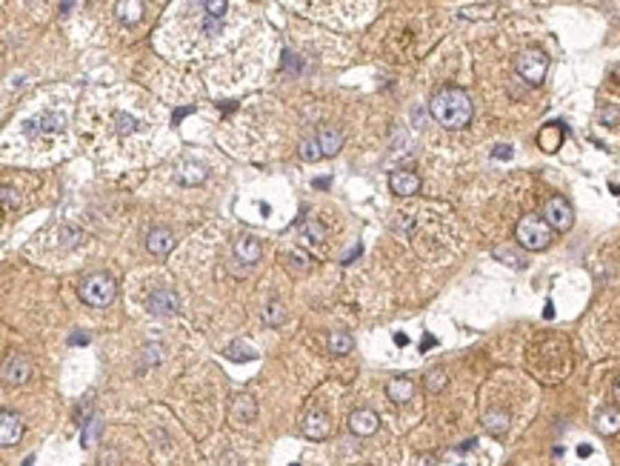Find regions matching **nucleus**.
<instances>
[{"mask_svg":"<svg viewBox=\"0 0 620 466\" xmlns=\"http://www.w3.org/2000/svg\"><path fill=\"white\" fill-rule=\"evenodd\" d=\"M429 112L440 126H446V129H463V126H469V120H472L475 106H472V97H469L463 89L443 86L432 95Z\"/></svg>","mask_w":620,"mask_h":466,"instance_id":"f257e3e1","label":"nucleus"},{"mask_svg":"<svg viewBox=\"0 0 620 466\" xmlns=\"http://www.w3.org/2000/svg\"><path fill=\"white\" fill-rule=\"evenodd\" d=\"M115 295H118V283H115L112 274H106V272H95V274H89V278H83V283H80L83 304H89L95 309L109 306L115 301Z\"/></svg>","mask_w":620,"mask_h":466,"instance_id":"f03ea898","label":"nucleus"},{"mask_svg":"<svg viewBox=\"0 0 620 466\" xmlns=\"http://www.w3.org/2000/svg\"><path fill=\"white\" fill-rule=\"evenodd\" d=\"M515 238L526 252H541L552 243V226L538 215H526V218L518 221Z\"/></svg>","mask_w":620,"mask_h":466,"instance_id":"7ed1b4c3","label":"nucleus"},{"mask_svg":"<svg viewBox=\"0 0 620 466\" xmlns=\"http://www.w3.org/2000/svg\"><path fill=\"white\" fill-rule=\"evenodd\" d=\"M515 69L529 86H541V83L546 80V72H549V55L538 46H529L518 55Z\"/></svg>","mask_w":620,"mask_h":466,"instance_id":"20e7f679","label":"nucleus"},{"mask_svg":"<svg viewBox=\"0 0 620 466\" xmlns=\"http://www.w3.org/2000/svg\"><path fill=\"white\" fill-rule=\"evenodd\" d=\"M543 221L554 229V232H569L574 223V212L569 206V201L563 198H549L543 206Z\"/></svg>","mask_w":620,"mask_h":466,"instance_id":"39448f33","label":"nucleus"},{"mask_svg":"<svg viewBox=\"0 0 620 466\" xmlns=\"http://www.w3.org/2000/svg\"><path fill=\"white\" fill-rule=\"evenodd\" d=\"M35 375V366L26 355H9V361L3 364V380L6 384H26V380Z\"/></svg>","mask_w":620,"mask_h":466,"instance_id":"423d86ee","label":"nucleus"},{"mask_svg":"<svg viewBox=\"0 0 620 466\" xmlns=\"http://www.w3.org/2000/svg\"><path fill=\"white\" fill-rule=\"evenodd\" d=\"M389 189H392L395 195H400V198H412V195L420 192V178L415 172H406V169H400V172H392Z\"/></svg>","mask_w":620,"mask_h":466,"instance_id":"0eeeda50","label":"nucleus"},{"mask_svg":"<svg viewBox=\"0 0 620 466\" xmlns=\"http://www.w3.org/2000/svg\"><path fill=\"white\" fill-rule=\"evenodd\" d=\"M377 427H380V418H377L372 409H357V412L349 415V429H352L355 435H360V438L375 435Z\"/></svg>","mask_w":620,"mask_h":466,"instance_id":"6e6552de","label":"nucleus"},{"mask_svg":"<svg viewBox=\"0 0 620 466\" xmlns=\"http://www.w3.org/2000/svg\"><path fill=\"white\" fill-rule=\"evenodd\" d=\"M20 438H24V420L15 412H3L0 415V443H3V447H15Z\"/></svg>","mask_w":620,"mask_h":466,"instance_id":"1a4fd4ad","label":"nucleus"},{"mask_svg":"<svg viewBox=\"0 0 620 466\" xmlns=\"http://www.w3.org/2000/svg\"><path fill=\"white\" fill-rule=\"evenodd\" d=\"M178 295L172 289H158L152 292V298H149V312L152 315H172L178 312Z\"/></svg>","mask_w":620,"mask_h":466,"instance_id":"9d476101","label":"nucleus"},{"mask_svg":"<svg viewBox=\"0 0 620 466\" xmlns=\"http://www.w3.org/2000/svg\"><path fill=\"white\" fill-rule=\"evenodd\" d=\"M314 138L320 143V152H323V158H335L340 152V146H344V135H340L335 126H320Z\"/></svg>","mask_w":620,"mask_h":466,"instance_id":"9b49d317","label":"nucleus"},{"mask_svg":"<svg viewBox=\"0 0 620 466\" xmlns=\"http://www.w3.org/2000/svg\"><path fill=\"white\" fill-rule=\"evenodd\" d=\"M329 432H332V427H329V418L323 412H309L303 418V435L306 438L323 440V438H329Z\"/></svg>","mask_w":620,"mask_h":466,"instance_id":"f8f14e48","label":"nucleus"},{"mask_svg":"<svg viewBox=\"0 0 620 466\" xmlns=\"http://www.w3.org/2000/svg\"><path fill=\"white\" fill-rule=\"evenodd\" d=\"M229 415H232L234 423H249V420H254V415H258V404H254L252 395H234Z\"/></svg>","mask_w":620,"mask_h":466,"instance_id":"ddd939ff","label":"nucleus"},{"mask_svg":"<svg viewBox=\"0 0 620 466\" xmlns=\"http://www.w3.org/2000/svg\"><path fill=\"white\" fill-rule=\"evenodd\" d=\"M175 246V235L169 229H152L146 238V249L152 252V255H169Z\"/></svg>","mask_w":620,"mask_h":466,"instance_id":"4468645a","label":"nucleus"},{"mask_svg":"<svg viewBox=\"0 0 620 466\" xmlns=\"http://www.w3.org/2000/svg\"><path fill=\"white\" fill-rule=\"evenodd\" d=\"M261 252H263L261 249V241L252 238V235L234 241V255H238V261H243V263H258L261 261Z\"/></svg>","mask_w":620,"mask_h":466,"instance_id":"2eb2a0df","label":"nucleus"},{"mask_svg":"<svg viewBox=\"0 0 620 466\" xmlns=\"http://www.w3.org/2000/svg\"><path fill=\"white\" fill-rule=\"evenodd\" d=\"M386 395L395 404H406V400H412V395H415V384L409 378H392L386 384Z\"/></svg>","mask_w":620,"mask_h":466,"instance_id":"dca6fc26","label":"nucleus"},{"mask_svg":"<svg viewBox=\"0 0 620 466\" xmlns=\"http://www.w3.org/2000/svg\"><path fill=\"white\" fill-rule=\"evenodd\" d=\"M594 423H597V432L601 435H617L620 432V409H614V407L601 409Z\"/></svg>","mask_w":620,"mask_h":466,"instance_id":"f3484780","label":"nucleus"},{"mask_svg":"<svg viewBox=\"0 0 620 466\" xmlns=\"http://www.w3.org/2000/svg\"><path fill=\"white\" fill-rule=\"evenodd\" d=\"M509 423H511V418H509L506 409H489V412L483 415V427H486V432H491V435H503V432L509 429Z\"/></svg>","mask_w":620,"mask_h":466,"instance_id":"a211bd4d","label":"nucleus"},{"mask_svg":"<svg viewBox=\"0 0 620 466\" xmlns=\"http://www.w3.org/2000/svg\"><path fill=\"white\" fill-rule=\"evenodd\" d=\"M203 178H206V166H200V163H195V160H186V163L180 166V172H178V180H180L183 186H198Z\"/></svg>","mask_w":620,"mask_h":466,"instance_id":"6ab92c4d","label":"nucleus"},{"mask_svg":"<svg viewBox=\"0 0 620 466\" xmlns=\"http://www.w3.org/2000/svg\"><path fill=\"white\" fill-rule=\"evenodd\" d=\"M329 349H332V355H349L355 349V337L349 332H332L329 335Z\"/></svg>","mask_w":620,"mask_h":466,"instance_id":"aec40b11","label":"nucleus"},{"mask_svg":"<svg viewBox=\"0 0 620 466\" xmlns=\"http://www.w3.org/2000/svg\"><path fill=\"white\" fill-rule=\"evenodd\" d=\"M223 355L229 357V361H254V357H258V352H254L252 346H246L243 341H232L223 349Z\"/></svg>","mask_w":620,"mask_h":466,"instance_id":"412c9836","label":"nucleus"},{"mask_svg":"<svg viewBox=\"0 0 620 466\" xmlns=\"http://www.w3.org/2000/svg\"><path fill=\"white\" fill-rule=\"evenodd\" d=\"M118 17L123 20V24H138V20L143 17V3H138V0H129V3H118Z\"/></svg>","mask_w":620,"mask_h":466,"instance_id":"4be33fe9","label":"nucleus"},{"mask_svg":"<svg viewBox=\"0 0 620 466\" xmlns=\"http://www.w3.org/2000/svg\"><path fill=\"white\" fill-rule=\"evenodd\" d=\"M263 321H266V326H281V324L286 321V309H283V304H281V301H272V304L263 309Z\"/></svg>","mask_w":620,"mask_h":466,"instance_id":"5701e85b","label":"nucleus"},{"mask_svg":"<svg viewBox=\"0 0 620 466\" xmlns=\"http://www.w3.org/2000/svg\"><path fill=\"white\" fill-rule=\"evenodd\" d=\"M446 369H440V366H435V369H429L426 372V378H423V384H426V389L429 392H440L443 386H446Z\"/></svg>","mask_w":620,"mask_h":466,"instance_id":"b1692460","label":"nucleus"},{"mask_svg":"<svg viewBox=\"0 0 620 466\" xmlns=\"http://www.w3.org/2000/svg\"><path fill=\"white\" fill-rule=\"evenodd\" d=\"M558 143H561V126L552 123L549 129L541 132V146H543L546 152H554V149H558Z\"/></svg>","mask_w":620,"mask_h":466,"instance_id":"393cba45","label":"nucleus"},{"mask_svg":"<svg viewBox=\"0 0 620 466\" xmlns=\"http://www.w3.org/2000/svg\"><path fill=\"white\" fill-rule=\"evenodd\" d=\"M301 158H303V160H312V163L323 158L317 138H303V140H301Z\"/></svg>","mask_w":620,"mask_h":466,"instance_id":"a878e982","label":"nucleus"},{"mask_svg":"<svg viewBox=\"0 0 620 466\" xmlns=\"http://www.w3.org/2000/svg\"><path fill=\"white\" fill-rule=\"evenodd\" d=\"M135 126H138L135 118H129V115H118V132H120V135H132V132H135Z\"/></svg>","mask_w":620,"mask_h":466,"instance_id":"bb28decb","label":"nucleus"},{"mask_svg":"<svg viewBox=\"0 0 620 466\" xmlns=\"http://www.w3.org/2000/svg\"><path fill=\"white\" fill-rule=\"evenodd\" d=\"M160 352H163L160 346H146V349H143V361H146V364H158V361H160Z\"/></svg>","mask_w":620,"mask_h":466,"instance_id":"cd10ccee","label":"nucleus"},{"mask_svg":"<svg viewBox=\"0 0 620 466\" xmlns=\"http://www.w3.org/2000/svg\"><path fill=\"white\" fill-rule=\"evenodd\" d=\"M97 429H100V420H89L86 423V432H83V443H92L95 435H97Z\"/></svg>","mask_w":620,"mask_h":466,"instance_id":"c85d7f7f","label":"nucleus"},{"mask_svg":"<svg viewBox=\"0 0 620 466\" xmlns=\"http://www.w3.org/2000/svg\"><path fill=\"white\" fill-rule=\"evenodd\" d=\"M3 203H6V209H9V212L17 206V192H15L12 186H3Z\"/></svg>","mask_w":620,"mask_h":466,"instance_id":"c756f323","label":"nucleus"},{"mask_svg":"<svg viewBox=\"0 0 620 466\" xmlns=\"http://www.w3.org/2000/svg\"><path fill=\"white\" fill-rule=\"evenodd\" d=\"M495 258H506L511 266H523V258H515L511 252H506V249H495Z\"/></svg>","mask_w":620,"mask_h":466,"instance_id":"7c9ffc66","label":"nucleus"},{"mask_svg":"<svg viewBox=\"0 0 620 466\" xmlns=\"http://www.w3.org/2000/svg\"><path fill=\"white\" fill-rule=\"evenodd\" d=\"M303 235H306V238H314V241H320V238H323V229H320L317 223H306Z\"/></svg>","mask_w":620,"mask_h":466,"instance_id":"2f4dec72","label":"nucleus"},{"mask_svg":"<svg viewBox=\"0 0 620 466\" xmlns=\"http://www.w3.org/2000/svg\"><path fill=\"white\" fill-rule=\"evenodd\" d=\"M491 155H495V158H503V160H509L515 152H511V146H509V143H503V146H495V152H491Z\"/></svg>","mask_w":620,"mask_h":466,"instance_id":"473e14b6","label":"nucleus"},{"mask_svg":"<svg viewBox=\"0 0 620 466\" xmlns=\"http://www.w3.org/2000/svg\"><path fill=\"white\" fill-rule=\"evenodd\" d=\"M69 344H72V346H80V344H89V335H80V332H75V335L69 337Z\"/></svg>","mask_w":620,"mask_h":466,"instance_id":"72a5a7b5","label":"nucleus"},{"mask_svg":"<svg viewBox=\"0 0 620 466\" xmlns=\"http://www.w3.org/2000/svg\"><path fill=\"white\" fill-rule=\"evenodd\" d=\"M475 443H478V440L472 438V440H466V443H460V447H458V449H460V452H469V449H472V447H475Z\"/></svg>","mask_w":620,"mask_h":466,"instance_id":"f704fd0d","label":"nucleus"},{"mask_svg":"<svg viewBox=\"0 0 620 466\" xmlns=\"http://www.w3.org/2000/svg\"><path fill=\"white\" fill-rule=\"evenodd\" d=\"M395 344L397 346H406V344H409V337H406V335H395Z\"/></svg>","mask_w":620,"mask_h":466,"instance_id":"c9c22d12","label":"nucleus"},{"mask_svg":"<svg viewBox=\"0 0 620 466\" xmlns=\"http://www.w3.org/2000/svg\"><path fill=\"white\" fill-rule=\"evenodd\" d=\"M435 344H438L435 337H423V344H420V346H423V349H429V346H435Z\"/></svg>","mask_w":620,"mask_h":466,"instance_id":"e433bc0d","label":"nucleus"},{"mask_svg":"<svg viewBox=\"0 0 620 466\" xmlns=\"http://www.w3.org/2000/svg\"><path fill=\"white\" fill-rule=\"evenodd\" d=\"M612 80H614V83H620V63H617V66L612 69Z\"/></svg>","mask_w":620,"mask_h":466,"instance_id":"4c0bfd02","label":"nucleus"},{"mask_svg":"<svg viewBox=\"0 0 620 466\" xmlns=\"http://www.w3.org/2000/svg\"><path fill=\"white\" fill-rule=\"evenodd\" d=\"M314 186H317V189H326V186H329V178H320V180H314Z\"/></svg>","mask_w":620,"mask_h":466,"instance_id":"58836bf2","label":"nucleus"},{"mask_svg":"<svg viewBox=\"0 0 620 466\" xmlns=\"http://www.w3.org/2000/svg\"><path fill=\"white\" fill-rule=\"evenodd\" d=\"M589 452H592V449H589V447H586V443H583V447H577V455H581V458H586V455H589Z\"/></svg>","mask_w":620,"mask_h":466,"instance_id":"ea45409f","label":"nucleus"},{"mask_svg":"<svg viewBox=\"0 0 620 466\" xmlns=\"http://www.w3.org/2000/svg\"><path fill=\"white\" fill-rule=\"evenodd\" d=\"M189 112H191V109H180V112H175V123H178V120H183Z\"/></svg>","mask_w":620,"mask_h":466,"instance_id":"a19ab883","label":"nucleus"},{"mask_svg":"<svg viewBox=\"0 0 620 466\" xmlns=\"http://www.w3.org/2000/svg\"><path fill=\"white\" fill-rule=\"evenodd\" d=\"M614 400H620V378L614 380Z\"/></svg>","mask_w":620,"mask_h":466,"instance_id":"79ce46f5","label":"nucleus"},{"mask_svg":"<svg viewBox=\"0 0 620 466\" xmlns=\"http://www.w3.org/2000/svg\"><path fill=\"white\" fill-rule=\"evenodd\" d=\"M460 466H463V463H460Z\"/></svg>","mask_w":620,"mask_h":466,"instance_id":"37998d69","label":"nucleus"}]
</instances>
